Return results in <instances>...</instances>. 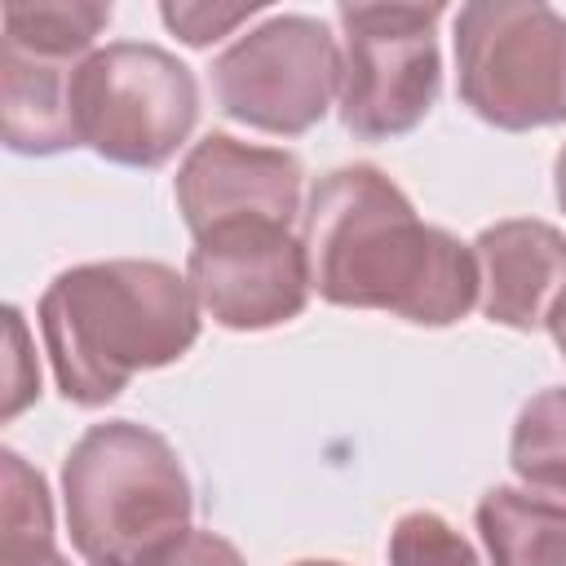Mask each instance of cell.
Here are the masks:
<instances>
[{"mask_svg":"<svg viewBox=\"0 0 566 566\" xmlns=\"http://www.w3.org/2000/svg\"><path fill=\"white\" fill-rule=\"evenodd\" d=\"M491 566H566V500L495 486L478 504Z\"/></svg>","mask_w":566,"mask_h":566,"instance_id":"7c38bea8","label":"cell"},{"mask_svg":"<svg viewBox=\"0 0 566 566\" xmlns=\"http://www.w3.org/2000/svg\"><path fill=\"white\" fill-rule=\"evenodd\" d=\"M310 256L283 221H226L195 234L190 292L221 327L256 332L287 323L310 296Z\"/></svg>","mask_w":566,"mask_h":566,"instance_id":"ba28073f","label":"cell"},{"mask_svg":"<svg viewBox=\"0 0 566 566\" xmlns=\"http://www.w3.org/2000/svg\"><path fill=\"white\" fill-rule=\"evenodd\" d=\"M389 566H478V557L438 513H407L389 535Z\"/></svg>","mask_w":566,"mask_h":566,"instance_id":"2e32d148","label":"cell"},{"mask_svg":"<svg viewBox=\"0 0 566 566\" xmlns=\"http://www.w3.org/2000/svg\"><path fill=\"white\" fill-rule=\"evenodd\" d=\"M0 115L4 146L18 155H53L80 142L71 119V75L62 62L31 57L13 44L0 49Z\"/></svg>","mask_w":566,"mask_h":566,"instance_id":"8fae6325","label":"cell"},{"mask_svg":"<svg viewBox=\"0 0 566 566\" xmlns=\"http://www.w3.org/2000/svg\"><path fill=\"white\" fill-rule=\"evenodd\" d=\"M111 22V4H9L4 9V44L44 57L66 62L93 44V35Z\"/></svg>","mask_w":566,"mask_h":566,"instance_id":"9a60e30c","label":"cell"},{"mask_svg":"<svg viewBox=\"0 0 566 566\" xmlns=\"http://www.w3.org/2000/svg\"><path fill=\"white\" fill-rule=\"evenodd\" d=\"M548 332H553V340H557V349H562V358H566V292H562V301H557L553 314H548Z\"/></svg>","mask_w":566,"mask_h":566,"instance_id":"ffe728a7","label":"cell"},{"mask_svg":"<svg viewBox=\"0 0 566 566\" xmlns=\"http://www.w3.org/2000/svg\"><path fill=\"white\" fill-rule=\"evenodd\" d=\"M177 203L190 234L252 217L292 226L301 208V164L287 150L243 146L212 133L186 155L177 172Z\"/></svg>","mask_w":566,"mask_h":566,"instance_id":"9c48e42d","label":"cell"},{"mask_svg":"<svg viewBox=\"0 0 566 566\" xmlns=\"http://www.w3.org/2000/svg\"><path fill=\"white\" fill-rule=\"evenodd\" d=\"M509 460L526 486L566 500V385L544 389L522 407Z\"/></svg>","mask_w":566,"mask_h":566,"instance_id":"5bb4252c","label":"cell"},{"mask_svg":"<svg viewBox=\"0 0 566 566\" xmlns=\"http://www.w3.org/2000/svg\"><path fill=\"white\" fill-rule=\"evenodd\" d=\"M478 292L491 323L531 332L566 292V234L548 221H500L478 234Z\"/></svg>","mask_w":566,"mask_h":566,"instance_id":"30bf717a","label":"cell"},{"mask_svg":"<svg viewBox=\"0 0 566 566\" xmlns=\"http://www.w3.org/2000/svg\"><path fill=\"white\" fill-rule=\"evenodd\" d=\"M164 22L186 40V44H208V40H221L230 27H239L243 18L256 13V4H230V9H217V4H164L159 9Z\"/></svg>","mask_w":566,"mask_h":566,"instance_id":"ac0fdd59","label":"cell"},{"mask_svg":"<svg viewBox=\"0 0 566 566\" xmlns=\"http://www.w3.org/2000/svg\"><path fill=\"white\" fill-rule=\"evenodd\" d=\"M557 203L566 208V146H562V155H557Z\"/></svg>","mask_w":566,"mask_h":566,"instance_id":"44dd1931","label":"cell"},{"mask_svg":"<svg viewBox=\"0 0 566 566\" xmlns=\"http://www.w3.org/2000/svg\"><path fill=\"white\" fill-rule=\"evenodd\" d=\"M464 106L495 128L566 119V18L526 0H478L455 18Z\"/></svg>","mask_w":566,"mask_h":566,"instance_id":"277c9868","label":"cell"},{"mask_svg":"<svg viewBox=\"0 0 566 566\" xmlns=\"http://www.w3.org/2000/svg\"><path fill=\"white\" fill-rule=\"evenodd\" d=\"M199 88L195 75L155 44H106L71 71L75 137L97 155L155 168L195 128Z\"/></svg>","mask_w":566,"mask_h":566,"instance_id":"5b68a950","label":"cell"},{"mask_svg":"<svg viewBox=\"0 0 566 566\" xmlns=\"http://www.w3.org/2000/svg\"><path fill=\"white\" fill-rule=\"evenodd\" d=\"M0 566H66L53 548L44 478L13 451L0 455Z\"/></svg>","mask_w":566,"mask_h":566,"instance_id":"4fadbf2b","label":"cell"},{"mask_svg":"<svg viewBox=\"0 0 566 566\" xmlns=\"http://www.w3.org/2000/svg\"><path fill=\"white\" fill-rule=\"evenodd\" d=\"M296 566H340V562H296Z\"/></svg>","mask_w":566,"mask_h":566,"instance_id":"7402d4cb","label":"cell"},{"mask_svg":"<svg viewBox=\"0 0 566 566\" xmlns=\"http://www.w3.org/2000/svg\"><path fill=\"white\" fill-rule=\"evenodd\" d=\"M442 4H345L340 119L354 137L380 142L416 128L438 97Z\"/></svg>","mask_w":566,"mask_h":566,"instance_id":"8992f818","label":"cell"},{"mask_svg":"<svg viewBox=\"0 0 566 566\" xmlns=\"http://www.w3.org/2000/svg\"><path fill=\"white\" fill-rule=\"evenodd\" d=\"M4 336H9V358H4V402H0V416H18L35 394H40V376H35V358L27 349V327H22V314L9 305L4 310Z\"/></svg>","mask_w":566,"mask_h":566,"instance_id":"e0dca14e","label":"cell"},{"mask_svg":"<svg viewBox=\"0 0 566 566\" xmlns=\"http://www.w3.org/2000/svg\"><path fill=\"white\" fill-rule=\"evenodd\" d=\"M40 332L57 389L80 407H97L137 371L164 367L195 345L199 301L172 265L93 261L49 283Z\"/></svg>","mask_w":566,"mask_h":566,"instance_id":"7a4b0ae2","label":"cell"},{"mask_svg":"<svg viewBox=\"0 0 566 566\" xmlns=\"http://www.w3.org/2000/svg\"><path fill=\"white\" fill-rule=\"evenodd\" d=\"M71 544L88 566H137L190 531V482L146 424H93L62 464Z\"/></svg>","mask_w":566,"mask_h":566,"instance_id":"3957f363","label":"cell"},{"mask_svg":"<svg viewBox=\"0 0 566 566\" xmlns=\"http://www.w3.org/2000/svg\"><path fill=\"white\" fill-rule=\"evenodd\" d=\"M301 243L310 283L332 305L447 327L478 301V256L424 226L407 195L367 164L336 168L314 186Z\"/></svg>","mask_w":566,"mask_h":566,"instance_id":"6da1fadb","label":"cell"},{"mask_svg":"<svg viewBox=\"0 0 566 566\" xmlns=\"http://www.w3.org/2000/svg\"><path fill=\"white\" fill-rule=\"evenodd\" d=\"M137 566H243V557L234 553L230 539H221L212 531H181L177 539H168Z\"/></svg>","mask_w":566,"mask_h":566,"instance_id":"d6986e66","label":"cell"},{"mask_svg":"<svg viewBox=\"0 0 566 566\" xmlns=\"http://www.w3.org/2000/svg\"><path fill=\"white\" fill-rule=\"evenodd\" d=\"M212 88L239 124L292 137L318 124L340 93V49L323 22L283 13L212 62Z\"/></svg>","mask_w":566,"mask_h":566,"instance_id":"52a82bcc","label":"cell"}]
</instances>
